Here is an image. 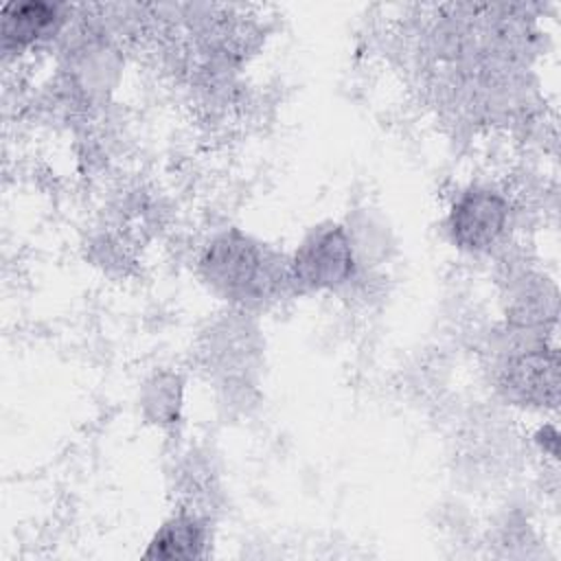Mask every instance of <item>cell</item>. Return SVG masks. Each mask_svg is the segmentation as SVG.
Listing matches in <instances>:
<instances>
[{
  "instance_id": "5b68a950",
  "label": "cell",
  "mask_w": 561,
  "mask_h": 561,
  "mask_svg": "<svg viewBox=\"0 0 561 561\" xmlns=\"http://www.w3.org/2000/svg\"><path fill=\"white\" fill-rule=\"evenodd\" d=\"M57 18L53 4L46 2H13L2 9L4 46H24L37 39Z\"/></svg>"
},
{
  "instance_id": "7a4b0ae2",
  "label": "cell",
  "mask_w": 561,
  "mask_h": 561,
  "mask_svg": "<svg viewBox=\"0 0 561 561\" xmlns=\"http://www.w3.org/2000/svg\"><path fill=\"white\" fill-rule=\"evenodd\" d=\"M355 270L351 237L340 226L313 230L296 250L289 274L291 280L307 289L342 285Z\"/></svg>"
},
{
  "instance_id": "6da1fadb",
  "label": "cell",
  "mask_w": 561,
  "mask_h": 561,
  "mask_svg": "<svg viewBox=\"0 0 561 561\" xmlns=\"http://www.w3.org/2000/svg\"><path fill=\"white\" fill-rule=\"evenodd\" d=\"M272 259L237 232L219 237L204 254L202 267L213 287L230 298H261L274 285Z\"/></svg>"
},
{
  "instance_id": "3957f363",
  "label": "cell",
  "mask_w": 561,
  "mask_h": 561,
  "mask_svg": "<svg viewBox=\"0 0 561 561\" xmlns=\"http://www.w3.org/2000/svg\"><path fill=\"white\" fill-rule=\"evenodd\" d=\"M508 206L489 188H471L458 197L449 213V232L460 248L484 250L506 228Z\"/></svg>"
},
{
  "instance_id": "8992f818",
  "label": "cell",
  "mask_w": 561,
  "mask_h": 561,
  "mask_svg": "<svg viewBox=\"0 0 561 561\" xmlns=\"http://www.w3.org/2000/svg\"><path fill=\"white\" fill-rule=\"evenodd\" d=\"M204 546V533L193 517H173L169 519L151 539L147 557L160 559H186L197 557Z\"/></svg>"
},
{
  "instance_id": "277c9868",
  "label": "cell",
  "mask_w": 561,
  "mask_h": 561,
  "mask_svg": "<svg viewBox=\"0 0 561 561\" xmlns=\"http://www.w3.org/2000/svg\"><path fill=\"white\" fill-rule=\"evenodd\" d=\"M506 388L530 403L557 399V359L546 353H526L506 370Z\"/></svg>"
}]
</instances>
